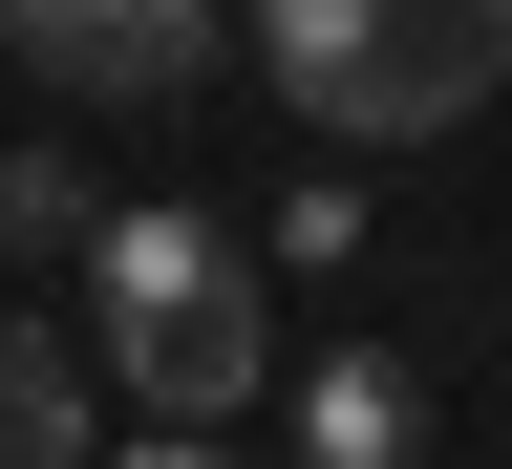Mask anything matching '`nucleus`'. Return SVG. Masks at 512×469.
<instances>
[{
	"label": "nucleus",
	"instance_id": "obj_2",
	"mask_svg": "<svg viewBox=\"0 0 512 469\" xmlns=\"http://www.w3.org/2000/svg\"><path fill=\"white\" fill-rule=\"evenodd\" d=\"M256 64L342 150H427L512 86V0H256Z\"/></svg>",
	"mask_w": 512,
	"mask_h": 469
},
{
	"label": "nucleus",
	"instance_id": "obj_1",
	"mask_svg": "<svg viewBox=\"0 0 512 469\" xmlns=\"http://www.w3.org/2000/svg\"><path fill=\"white\" fill-rule=\"evenodd\" d=\"M86 299H107V384L150 427H256L278 384V320H256V256L214 214H107L86 235Z\"/></svg>",
	"mask_w": 512,
	"mask_h": 469
},
{
	"label": "nucleus",
	"instance_id": "obj_8",
	"mask_svg": "<svg viewBox=\"0 0 512 469\" xmlns=\"http://www.w3.org/2000/svg\"><path fill=\"white\" fill-rule=\"evenodd\" d=\"M128 469H256L235 427H150V448H128Z\"/></svg>",
	"mask_w": 512,
	"mask_h": 469
},
{
	"label": "nucleus",
	"instance_id": "obj_4",
	"mask_svg": "<svg viewBox=\"0 0 512 469\" xmlns=\"http://www.w3.org/2000/svg\"><path fill=\"white\" fill-rule=\"evenodd\" d=\"M406 448H427V406H406V363H384V342L299 363V469H406Z\"/></svg>",
	"mask_w": 512,
	"mask_h": 469
},
{
	"label": "nucleus",
	"instance_id": "obj_7",
	"mask_svg": "<svg viewBox=\"0 0 512 469\" xmlns=\"http://www.w3.org/2000/svg\"><path fill=\"white\" fill-rule=\"evenodd\" d=\"M278 256H299V278H342V256H363V192H342V171H320V192H278Z\"/></svg>",
	"mask_w": 512,
	"mask_h": 469
},
{
	"label": "nucleus",
	"instance_id": "obj_5",
	"mask_svg": "<svg viewBox=\"0 0 512 469\" xmlns=\"http://www.w3.org/2000/svg\"><path fill=\"white\" fill-rule=\"evenodd\" d=\"M0 469H86V363L43 320H0Z\"/></svg>",
	"mask_w": 512,
	"mask_h": 469
},
{
	"label": "nucleus",
	"instance_id": "obj_6",
	"mask_svg": "<svg viewBox=\"0 0 512 469\" xmlns=\"http://www.w3.org/2000/svg\"><path fill=\"white\" fill-rule=\"evenodd\" d=\"M0 235H43V256H64V235H107V192L64 171V150H0Z\"/></svg>",
	"mask_w": 512,
	"mask_h": 469
},
{
	"label": "nucleus",
	"instance_id": "obj_3",
	"mask_svg": "<svg viewBox=\"0 0 512 469\" xmlns=\"http://www.w3.org/2000/svg\"><path fill=\"white\" fill-rule=\"evenodd\" d=\"M0 43L43 86H86V107H171L214 64V0H0Z\"/></svg>",
	"mask_w": 512,
	"mask_h": 469
}]
</instances>
